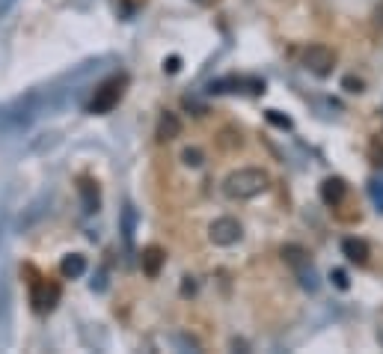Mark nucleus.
Listing matches in <instances>:
<instances>
[{"mask_svg": "<svg viewBox=\"0 0 383 354\" xmlns=\"http://www.w3.org/2000/svg\"><path fill=\"white\" fill-rule=\"evenodd\" d=\"M268 185H271V176L264 170H259V167H244V170H235L226 176L223 194L229 196V200H253V196L268 191Z\"/></svg>", "mask_w": 383, "mask_h": 354, "instance_id": "1", "label": "nucleus"}, {"mask_svg": "<svg viewBox=\"0 0 383 354\" xmlns=\"http://www.w3.org/2000/svg\"><path fill=\"white\" fill-rule=\"evenodd\" d=\"M303 68H306L309 75H315V77H327L333 68H336V54H333V48L309 45L306 51H303Z\"/></svg>", "mask_w": 383, "mask_h": 354, "instance_id": "4", "label": "nucleus"}, {"mask_svg": "<svg viewBox=\"0 0 383 354\" xmlns=\"http://www.w3.org/2000/svg\"><path fill=\"white\" fill-rule=\"evenodd\" d=\"M371 158H375V161H371V164H377V167H383V149H380V143H377V140L371 143Z\"/></svg>", "mask_w": 383, "mask_h": 354, "instance_id": "20", "label": "nucleus"}, {"mask_svg": "<svg viewBox=\"0 0 383 354\" xmlns=\"http://www.w3.org/2000/svg\"><path fill=\"white\" fill-rule=\"evenodd\" d=\"M60 301V286L57 283H48V280H36L33 289H30V304L36 313H48L54 310V304Z\"/></svg>", "mask_w": 383, "mask_h": 354, "instance_id": "6", "label": "nucleus"}, {"mask_svg": "<svg viewBox=\"0 0 383 354\" xmlns=\"http://www.w3.org/2000/svg\"><path fill=\"white\" fill-rule=\"evenodd\" d=\"M342 253H345L348 262H353V265H366L369 262V244L362 239H345V241H342Z\"/></svg>", "mask_w": 383, "mask_h": 354, "instance_id": "11", "label": "nucleus"}, {"mask_svg": "<svg viewBox=\"0 0 383 354\" xmlns=\"http://www.w3.org/2000/svg\"><path fill=\"white\" fill-rule=\"evenodd\" d=\"M181 134V120L175 113H164L158 120V140H175V137Z\"/></svg>", "mask_w": 383, "mask_h": 354, "instance_id": "12", "label": "nucleus"}, {"mask_svg": "<svg viewBox=\"0 0 383 354\" xmlns=\"http://www.w3.org/2000/svg\"><path fill=\"white\" fill-rule=\"evenodd\" d=\"M345 194H348V185L342 182L339 176H330V179L321 182V200L327 203V205H333V209H336V205L345 200Z\"/></svg>", "mask_w": 383, "mask_h": 354, "instance_id": "9", "label": "nucleus"}, {"mask_svg": "<svg viewBox=\"0 0 383 354\" xmlns=\"http://www.w3.org/2000/svg\"><path fill=\"white\" fill-rule=\"evenodd\" d=\"M282 262H286L294 274H300V277H306V268H312L306 250H303L300 244H286V248H282Z\"/></svg>", "mask_w": 383, "mask_h": 354, "instance_id": "7", "label": "nucleus"}, {"mask_svg": "<svg viewBox=\"0 0 383 354\" xmlns=\"http://www.w3.org/2000/svg\"><path fill=\"white\" fill-rule=\"evenodd\" d=\"M77 191H81V203H84V212L86 214H95L98 205H101V194H98V185L92 179H84L77 182Z\"/></svg>", "mask_w": 383, "mask_h": 354, "instance_id": "10", "label": "nucleus"}, {"mask_svg": "<svg viewBox=\"0 0 383 354\" xmlns=\"http://www.w3.org/2000/svg\"><path fill=\"white\" fill-rule=\"evenodd\" d=\"M241 235H244V230L235 218H217L208 226V239L217 244V248H232L235 241H241Z\"/></svg>", "mask_w": 383, "mask_h": 354, "instance_id": "5", "label": "nucleus"}, {"mask_svg": "<svg viewBox=\"0 0 383 354\" xmlns=\"http://www.w3.org/2000/svg\"><path fill=\"white\" fill-rule=\"evenodd\" d=\"M268 122L279 125V129H291V120H288V116H282L279 111H268Z\"/></svg>", "mask_w": 383, "mask_h": 354, "instance_id": "18", "label": "nucleus"}, {"mask_svg": "<svg viewBox=\"0 0 383 354\" xmlns=\"http://www.w3.org/2000/svg\"><path fill=\"white\" fill-rule=\"evenodd\" d=\"M181 158H184V164H188V167H199L202 164V152L193 146V149H184Z\"/></svg>", "mask_w": 383, "mask_h": 354, "instance_id": "17", "label": "nucleus"}, {"mask_svg": "<svg viewBox=\"0 0 383 354\" xmlns=\"http://www.w3.org/2000/svg\"><path fill=\"white\" fill-rule=\"evenodd\" d=\"M380 342H383V330H380Z\"/></svg>", "mask_w": 383, "mask_h": 354, "instance_id": "24", "label": "nucleus"}, {"mask_svg": "<svg viewBox=\"0 0 383 354\" xmlns=\"http://www.w3.org/2000/svg\"><path fill=\"white\" fill-rule=\"evenodd\" d=\"M12 6H15V0H0V18L6 12H12Z\"/></svg>", "mask_w": 383, "mask_h": 354, "instance_id": "22", "label": "nucleus"}, {"mask_svg": "<svg viewBox=\"0 0 383 354\" xmlns=\"http://www.w3.org/2000/svg\"><path fill=\"white\" fill-rule=\"evenodd\" d=\"M369 194H371V200H375V205H377V212L383 214V179H375L369 185Z\"/></svg>", "mask_w": 383, "mask_h": 354, "instance_id": "15", "label": "nucleus"}, {"mask_svg": "<svg viewBox=\"0 0 383 354\" xmlns=\"http://www.w3.org/2000/svg\"><path fill=\"white\" fill-rule=\"evenodd\" d=\"M196 3H208V0H196Z\"/></svg>", "mask_w": 383, "mask_h": 354, "instance_id": "23", "label": "nucleus"}, {"mask_svg": "<svg viewBox=\"0 0 383 354\" xmlns=\"http://www.w3.org/2000/svg\"><path fill=\"white\" fill-rule=\"evenodd\" d=\"M122 86H125V77H107V81L98 86L92 102H90V113H110L122 98Z\"/></svg>", "mask_w": 383, "mask_h": 354, "instance_id": "3", "label": "nucleus"}, {"mask_svg": "<svg viewBox=\"0 0 383 354\" xmlns=\"http://www.w3.org/2000/svg\"><path fill=\"white\" fill-rule=\"evenodd\" d=\"M39 104H42V95L39 93H27L15 102H9L0 107V131L12 134V131H24L30 129V122L39 116Z\"/></svg>", "mask_w": 383, "mask_h": 354, "instance_id": "2", "label": "nucleus"}, {"mask_svg": "<svg viewBox=\"0 0 383 354\" xmlns=\"http://www.w3.org/2000/svg\"><path fill=\"white\" fill-rule=\"evenodd\" d=\"M330 280H333V283H336V289H342V292H345V289L351 286V280H348V274H345V271H342V268H333V271H330Z\"/></svg>", "mask_w": 383, "mask_h": 354, "instance_id": "16", "label": "nucleus"}, {"mask_svg": "<svg viewBox=\"0 0 383 354\" xmlns=\"http://www.w3.org/2000/svg\"><path fill=\"white\" fill-rule=\"evenodd\" d=\"M179 66H181V60H179V57H170V60L164 63V72H170V75H175V72H179Z\"/></svg>", "mask_w": 383, "mask_h": 354, "instance_id": "21", "label": "nucleus"}, {"mask_svg": "<svg viewBox=\"0 0 383 354\" xmlns=\"http://www.w3.org/2000/svg\"><path fill=\"white\" fill-rule=\"evenodd\" d=\"M164 262H166L164 248H158V244H149V248L143 250V257H140V268H143L146 277H158L161 268H164Z\"/></svg>", "mask_w": 383, "mask_h": 354, "instance_id": "8", "label": "nucleus"}, {"mask_svg": "<svg viewBox=\"0 0 383 354\" xmlns=\"http://www.w3.org/2000/svg\"><path fill=\"white\" fill-rule=\"evenodd\" d=\"M60 271H63L66 280L81 277V274L86 271V257H81V253H68V257L60 262Z\"/></svg>", "mask_w": 383, "mask_h": 354, "instance_id": "13", "label": "nucleus"}, {"mask_svg": "<svg viewBox=\"0 0 383 354\" xmlns=\"http://www.w3.org/2000/svg\"><path fill=\"white\" fill-rule=\"evenodd\" d=\"M342 86H345V90L348 93H362V81H360V77H345V81H342Z\"/></svg>", "mask_w": 383, "mask_h": 354, "instance_id": "19", "label": "nucleus"}, {"mask_svg": "<svg viewBox=\"0 0 383 354\" xmlns=\"http://www.w3.org/2000/svg\"><path fill=\"white\" fill-rule=\"evenodd\" d=\"M134 232H137V212H134V205H125V212H122V235H125L128 248L134 244Z\"/></svg>", "mask_w": 383, "mask_h": 354, "instance_id": "14", "label": "nucleus"}]
</instances>
